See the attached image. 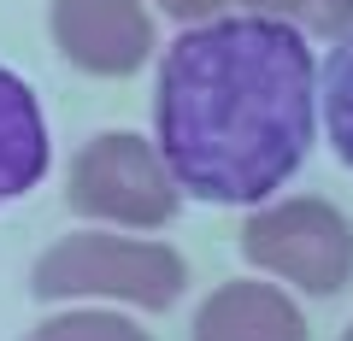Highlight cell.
Segmentation results:
<instances>
[{"instance_id": "obj_1", "label": "cell", "mask_w": 353, "mask_h": 341, "mask_svg": "<svg viewBox=\"0 0 353 341\" xmlns=\"http://www.w3.org/2000/svg\"><path fill=\"white\" fill-rule=\"evenodd\" d=\"M312 48L289 18H206L165 48L153 130L194 200L259 206L301 171L318 112Z\"/></svg>"}, {"instance_id": "obj_2", "label": "cell", "mask_w": 353, "mask_h": 341, "mask_svg": "<svg viewBox=\"0 0 353 341\" xmlns=\"http://www.w3.org/2000/svg\"><path fill=\"white\" fill-rule=\"evenodd\" d=\"M189 271L171 247L159 241H130V236H106V229H83V236L53 241L30 271V289L41 300H130L141 312H165L183 294Z\"/></svg>"}, {"instance_id": "obj_3", "label": "cell", "mask_w": 353, "mask_h": 341, "mask_svg": "<svg viewBox=\"0 0 353 341\" xmlns=\"http://www.w3.org/2000/svg\"><path fill=\"white\" fill-rule=\"evenodd\" d=\"M176 177L165 165L159 141L141 136H94L71 165L65 200L71 212L101 218V224H124V229H159L176 212Z\"/></svg>"}, {"instance_id": "obj_4", "label": "cell", "mask_w": 353, "mask_h": 341, "mask_svg": "<svg viewBox=\"0 0 353 341\" xmlns=\"http://www.w3.org/2000/svg\"><path fill=\"white\" fill-rule=\"evenodd\" d=\"M248 265L306 294H336L353 277V229L330 200H277L241 224Z\"/></svg>"}, {"instance_id": "obj_5", "label": "cell", "mask_w": 353, "mask_h": 341, "mask_svg": "<svg viewBox=\"0 0 353 341\" xmlns=\"http://www.w3.org/2000/svg\"><path fill=\"white\" fill-rule=\"evenodd\" d=\"M53 41L88 76H130L153 53L141 0H53Z\"/></svg>"}, {"instance_id": "obj_6", "label": "cell", "mask_w": 353, "mask_h": 341, "mask_svg": "<svg viewBox=\"0 0 353 341\" xmlns=\"http://www.w3.org/2000/svg\"><path fill=\"white\" fill-rule=\"evenodd\" d=\"M194 341H306V318L271 282H224L194 312Z\"/></svg>"}, {"instance_id": "obj_7", "label": "cell", "mask_w": 353, "mask_h": 341, "mask_svg": "<svg viewBox=\"0 0 353 341\" xmlns=\"http://www.w3.org/2000/svg\"><path fill=\"white\" fill-rule=\"evenodd\" d=\"M48 171V124L24 76L0 65V206L30 194Z\"/></svg>"}, {"instance_id": "obj_8", "label": "cell", "mask_w": 353, "mask_h": 341, "mask_svg": "<svg viewBox=\"0 0 353 341\" xmlns=\"http://www.w3.org/2000/svg\"><path fill=\"white\" fill-rule=\"evenodd\" d=\"M324 124H330L336 159L353 171V30L336 41V53L324 65Z\"/></svg>"}, {"instance_id": "obj_9", "label": "cell", "mask_w": 353, "mask_h": 341, "mask_svg": "<svg viewBox=\"0 0 353 341\" xmlns=\"http://www.w3.org/2000/svg\"><path fill=\"white\" fill-rule=\"evenodd\" d=\"M24 341H148V329H136L118 312H65V318L36 324Z\"/></svg>"}, {"instance_id": "obj_10", "label": "cell", "mask_w": 353, "mask_h": 341, "mask_svg": "<svg viewBox=\"0 0 353 341\" xmlns=\"http://www.w3.org/2000/svg\"><path fill=\"white\" fill-rule=\"evenodd\" d=\"M294 30H312V36H347L353 30V0H271Z\"/></svg>"}, {"instance_id": "obj_11", "label": "cell", "mask_w": 353, "mask_h": 341, "mask_svg": "<svg viewBox=\"0 0 353 341\" xmlns=\"http://www.w3.org/2000/svg\"><path fill=\"white\" fill-rule=\"evenodd\" d=\"M171 18H218L224 6H271V0H159Z\"/></svg>"}, {"instance_id": "obj_12", "label": "cell", "mask_w": 353, "mask_h": 341, "mask_svg": "<svg viewBox=\"0 0 353 341\" xmlns=\"http://www.w3.org/2000/svg\"><path fill=\"white\" fill-rule=\"evenodd\" d=\"M341 341H353V324H347V335H341Z\"/></svg>"}]
</instances>
